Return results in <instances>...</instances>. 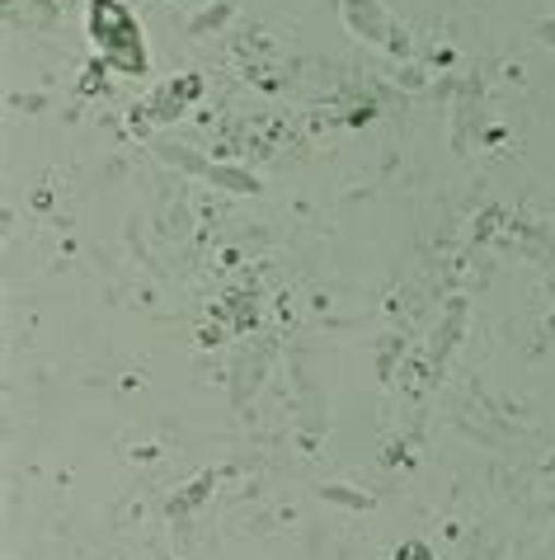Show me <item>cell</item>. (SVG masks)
<instances>
[{
	"label": "cell",
	"instance_id": "obj_1",
	"mask_svg": "<svg viewBox=\"0 0 555 560\" xmlns=\"http://www.w3.org/2000/svg\"><path fill=\"white\" fill-rule=\"evenodd\" d=\"M400 560H428V551L424 547H405V551H400Z\"/></svg>",
	"mask_w": 555,
	"mask_h": 560
}]
</instances>
